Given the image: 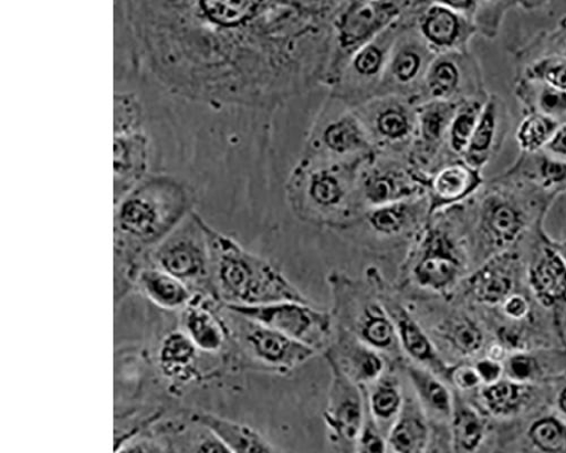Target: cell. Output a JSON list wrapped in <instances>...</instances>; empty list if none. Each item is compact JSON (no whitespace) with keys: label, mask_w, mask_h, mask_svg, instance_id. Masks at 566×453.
Instances as JSON below:
<instances>
[{"label":"cell","mask_w":566,"mask_h":453,"mask_svg":"<svg viewBox=\"0 0 566 453\" xmlns=\"http://www.w3.org/2000/svg\"><path fill=\"white\" fill-rule=\"evenodd\" d=\"M558 404L560 408V411L566 414V388L560 392L558 397Z\"/></svg>","instance_id":"680465c9"},{"label":"cell","mask_w":566,"mask_h":453,"mask_svg":"<svg viewBox=\"0 0 566 453\" xmlns=\"http://www.w3.org/2000/svg\"><path fill=\"white\" fill-rule=\"evenodd\" d=\"M517 254L512 250L492 256L467 280L468 288L479 302L497 304L510 297Z\"/></svg>","instance_id":"f546056e"},{"label":"cell","mask_w":566,"mask_h":453,"mask_svg":"<svg viewBox=\"0 0 566 453\" xmlns=\"http://www.w3.org/2000/svg\"><path fill=\"white\" fill-rule=\"evenodd\" d=\"M197 207L195 191L181 178L149 175L115 206L117 254L153 250Z\"/></svg>","instance_id":"3957f363"},{"label":"cell","mask_w":566,"mask_h":453,"mask_svg":"<svg viewBox=\"0 0 566 453\" xmlns=\"http://www.w3.org/2000/svg\"><path fill=\"white\" fill-rule=\"evenodd\" d=\"M327 366L366 389L387 373V358L346 329L336 326L335 337L323 351Z\"/></svg>","instance_id":"cb8c5ba5"},{"label":"cell","mask_w":566,"mask_h":453,"mask_svg":"<svg viewBox=\"0 0 566 453\" xmlns=\"http://www.w3.org/2000/svg\"><path fill=\"white\" fill-rule=\"evenodd\" d=\"M139 283L147 297L164 309L186 307L195 298L190 287L155 266L140 272Z\"/></svg>","instance_id":"74e56055"},{"label":"cell","mask_w":566,"mask_h":453,"mask_svg":"<svg viewBox=\"0 0 566 453\" xmlns=\"http://www.w3.org/2000/svg\"><path fill=\"white\" fill-rule=\"evenodd\" d=\"M446 341L462 356L476 354L483 345L481 329L464 316H454L438 328Z\"/></svg>","instance_id":"7bdbcfd3"},{"label":"cell","mask_w":566,"mask_h":453,"mask_svg":"<svg viewBox=\"0 0 566 453\" xmlns=\"http://www.w3.org/2000/svg\"><path fill=\"white\" fill-rule=\"evenodd\" d=\"M485 181L483 171L462 159L443 164L429 176L430 217L465 203L485 186Z\"/></svg>","instance_id":"484cf974"},{"label":"cell","mask_w":566,"mask_h":453,"mask_svg":"<svg viewBox=\"0 0 566 453\" xmlns=\"http://www.w3.org/2000/svg\"><path fill=\"white\" fill-rule=\"evenodd\" d=\"M405 15L353 56L337 84L328 89V98L356 108L376 97Z\"/></svg>","instance_id":"2e32d148"},{"label":"cell","mask_w":566,"mask_h":453,"mask_svg":"<svg viewBox=\"0 0 566 453\" xmlns=\"http://www.w3.org/2000/svg\"><path fill=\"white\" fill-rule=\"evenodd\" d=\"M505 314L514 320H522L530 313L528 302L518 295L507 297L503 302Z\"/></svg>","instance_id":"816d5d0a"},{"label":"cell","mask_w":566,"mask_h":453,"mask_svg":"<svg viewBox=\"0 0 566 453\" xmlns=\"http://www.w3.org/2000/svg\"><path fill=\"white\" fill-rule=\"evenodd\" d=\"M447 381L460 391L474 390L482 384L476 368L470 366L450 367Z\"/></svg>","instance_id":"c3c4849f"},{"label":"cell","mask_w":566,"mask_h":453,"mask_svg":"<svg viewBox=\"0 0 566 453\" xmlns=\"http://www.w3.org/2000/svg\"><path fill=\"white\" fill-rule=\"evenodd\" d=\"M411 0L342 2L334 20L333 51L323 86L333 88L353 56L399 21Z\"/></svg>","instance_id":"ba28073f"},{"label":"cell","mask_w":566,"mask_h":453,"mask_svg":"<svg viewBox=\"0 0 566 453\" xmlns=\"http://www.w3.org/2000/svg\"><path fill=\"white\" fill-rule=\"evenodd\" d=\"M531 282L548 305L566 301V263L544 232L531 270Z\"/></svg>","instance_id":"4dcf8cb0"},{"label":"cell","mask_w":566,"mask_h":453,"mask_svg":"<svg viewBox=\"0 0 566 453\" xmlns=\"http://www.w3.org/2000/svg\"><path fill=\"white\" fill-rule=\"evenodd\" d=\"M207 431L208 434L199 442L196 453H232L217 435Z\"/></svg>","instance_id":"db71d44e"},{"label":"cell","mask_w":566,"mask_h":453,"mask_svg":"<svg viewBox=\"0 0 566 453\" xmlns=\"http://www.w3.org/2000/svg\"><path fill=\"white\" fill-rule=\"evenodd\" d=\"M474 251L465 203L431 215L405 254L401 276L408 285L449 294L463 276Z\"/></svg>","instance_id":"5b68a950"},{"label":"cell","mask_w":566,"mask_h":453,"mask_svg":"<svg viewBox=\"0 0 566 453\" xmlns=\"http://www.w3.org/2000/svg\"><path fill=\"white\" fill-rule=\"evenodd\" d=\"M429 218L430 202L422 197L365 210L338 234L374 253L407 252Z\"/></svg>","instance_id":"9c48e42d"},{"label":"cell","mask_w":566,"mask_h":453,"mask_svg":"<svg viewBox=\"0 0 566 453\" xmlns=\"http://www.w3.org/2000/svg\"><path fill=\"white\" fill-rule=\"evenodd\" d=\"M460 104L429 102L417 105L416 138L408 161L419 172L429 177L448 162L449 129Z\"/></svg>","instance_id":"44dd1931"},{"label":"cell","mask_w":566,"mask_h":453,"mask_svg":"<svg viewBox=\"0 0 566 453\" xmlns=\"http://www.w3.org/2000/svg\"><path fill=\"white\" fill-rule=\"evenodd\" d=\"M514 78L547 84L566 93V41L554 29L517 49Z\"/></svg>","instance_id":"603a6c76"},{"label":"cell","mask_w":566,"mask_h":453,"mask_svg":"<svg viewBox=\"0 0 566 453\" xmlns=\"http://www.w3.org/2000/svg\"><path fill=\"white\" fill-rule=\"evenodd\" d=\"M518 9V2H486V0H478L473 14V22L478 30V34L494 40L499 35L506 15Z\"/></svg>","instance_id":"ee69618b"},{"label":"cell","mask_w":566,"mask_h":453,"mask_svg":"<svg viewBox=\"0 0 566 453\" xmlns=\"http://www.w3.org/2000/svg\"><path fill=\"white\" fill-rule=\"evenodd\" d=\"M375 154L353 108L328 98L315 118L302 158L354 160Z\"/></svg>","instance_id":"8fae6325"},{"label":"cell","mask_w":566,"mask_h":453,"mask_svg":"<svg viewBox=\"0 0 566 453\" xmlns=\"http://www.w3.org/2000/svg\"><path fill=\"white\" fill-rule=\"evenodd\" d=\"M421 2H412L394 44L386 73L375 98L400 97L415 102L421 95L424 77L436 59L416 28Z\"/></svg>","instance_id":"5bb4252c"},{"label":"cell","mask_w":566,"mask_h":453,"mask_svg":"<svg viewBox=\"0 0 566 453\" xmlns=\"http://www.w3.org/2000/svg\"><path fill=\"white\" fill-rule=\"evenodd\" d=\"M327 367L332 380L323 413L324 423L329 438L343 453H355L366 418L365 393L336 368Z\"/></svg>","instance_id":"ac0fdd59"},{"label":"cell","mask_w":566,"mask_h":453,"mask_svg":"<svg viewBox=\"0 0 566 453\" xmlns=\"http://www.w3.org/2000/svg\"><path fill=\"white\" fill-rule=\"evenodd\" d=\"M452 436L458 450L465 453L475 452L485 434V425L473 408L454 396L451 415Z\"/></svg>","instance_id":"ab89813d"},{"label":"cell","mask_w":566,"mask_h":453,"mask_svg":"<svg viewBox=\"0 0 566 453\" xmlns=\"http://www.w3.org/2000/svg\"><path fill=\"white\" fill-rule=\"evenodd\" d=\"M115 72L218 108L273 113L304 93L295 43L265 2H115Z\"/></svg>","instance_id":"6da1fadb"},{"label":"cell","mask_w":566,"mask_h":453,"mask_svg":"<svg viewBox=\"0 0 566 453\" xmlns=\"http://www.w3.org/2000/svg\"><path fill=\"white\" fill-rule=\"evenodd\" d=\"M364 393L368 414L388 434L406 400L400 381L387 371L381 379L366 388Z\"/></svg>","instance_id":"d590c367"},{"label":"cell","mask_w":566,"mask_h":453,"mask_svg":"<svg viewBox=\"0 0 566 453\" xmlns=\"http://www.w3.org/2000/svg\"><path fill=\"white\" fill-rule=\"evenodd\" d=\"M238 316L241 320L239 335L243 347L252 360L269 373L290 375L317 352L273 329Z\"/></svg>","instance_id":"ffe728a7"},{"label":"cell","mask_w":566,"mask_h":453,"mask_svg":"<svg viewBox=\"0 0 566 453\" xmlns=\"http://www.w3.org/2000/svg\"><path fill=\"white\" fill-rule=\"evenodd\" d=\"M489 94L483 66L469 50L436 56L424 77L418 105L429 102L459 104Z\"/></svg>","instance_id":"e0dca14e"},{"label":"cell","mask_w":566,"mask_h":453,"mask_svg":"<svg viewBox=\"0 0 566 453\" xmlns=\"http://www.w3.org/2000/svg\"><path fill=\"white\" fill-rule=\"evenodd\" d=\"M193 421L217 435L232 453H280L259 431L210 413H198Z\"/></svg>","instance_id":"1f68e13d"},{"label":"cell","mask_w":566,"mask_h":453,"mask_svg":"<svg viewBox=\"0 0 566 453\" xmlns=\"http://www.w3.org/2000/svg\"><path fill=\"white\" fill-rule=\"evenodd\" d=\"M507 371L514 382L527 381L534 373L533 360L526 356H515L510 359Z\"/></svg>","instance_id":"681fc988"},{"label":"cell","mask_w":566,"mask_h":453,"mask_svg":"<svg viewBox=\"0 0 566 453\" xmlns=\"http://www.w3.org/2000/svg\"><path fill=\"white\" fill-rule=\"evenodd\" d=\"M226 309L275 330L315 351H323L335 337L336 324L332 312L312 303L285 301L266 305H224Z\"/></svg>","instance_id":"30bf717a"},{"label":"cell","mask_w":566,"mask_h":453,"mask_svg":"<svg viewBox=\"0 0 566 453\" xmlns=\"http://www.w3.org/2000/svg\"><path fill=\"white\" fill-rule=\"evenodd\" d=\"M488 97L469 99L459 105L448 135V162L463 158L469 143L473 138Z\"/></svg>","instance_id":"f35d334b"},{"label":"cell","mask_w":566,"mask_h":453,"mask_svg":"<svg viewBox=\"0 0 566 453\" xmlns=\"http://www.w3.org/2000/svg\"><path fill=\"white\" fill-rule=\"evenodd\" d=\"M514 96L523 114H539L566 122V93L547 84L525 78H514Z\"/></svg>","instance_id":"8d00e7d4"},{"label":"cell","mask_w":566,"mask_h":453,"mask_svg":"<svg viewBox=\"0 0 566 453\" xmlns=\"http://www.w3.org/2000/svg\"><path fill=\"white\" fill-rule=\"evenodd\" d=\"M205 229L211 254V282L224 305L312 303L277 265L250 252L206 219Z\"/></svg>","instance_id":"8992f818"},{"label":"cell","mask_w":566,"mask_h":453,"mask_svg":"<svg viewBox=\"0 0 566 453\" xmlns=\"http://www.w3.org/2000/svg\"><path fill=\"white\" fill-rule=\"evenodd\" d=\"M555 30L566 41V14L560 18Z\"/></svg>","instance_id":"11a10c76"},{"label":"cell","mask_w":566,"mask_h":453,"mask_svg":"<svg viewBox=\"0 0 566 453\" xmlns=\"http://www.w3.org/2000/svg\"><path fill=\"white\" fill-rule=\"evenodd\" d=\"M560 123L539 114H523L515 129V141L523 154L544 151Z\"/></svg>","instance_id":"60d3db41"},{"label":"cell","mask_w":566,"mask_h":453,"mask_svg":"<svg viewBox=\"0 0 566 453\" xmlns=\"http://www.w3.org/2000/svg\"><path fill=\"white\" fill-rule=\"evenodd\" d=\"M553 243H554L555 249L558 251V253L560 254V256L563 257V260L566 263V241L560 242V243H557V242H553Z\"/></svg>","instance_id":"6f0895ef"},{"label":"cell","mask_w":566,"mask_h":453,"mask_svg":"<svg viewBox=\"0 0 566 453\" xmlns=\"http://www.w3.org/2000/svg\"><path fill=\"white\" fill-rule=\"evenodd\" d=\"M114 202L119 203L153 173V143L145 129L115 135Z\"/></svg>","instance_id":"d4e9b609"},{"label":"cell","mask_w":566,"mask_h":453,"mask_svg":"<svg viewBox=\"0 0 566 453\" xmlns=\"http://www.w3.org/2000/svg\"><path fill=\"white\" fill-rule=\"evenodd\" d=\"M534 443L546 452H557L565 444L563 428L553 419H544L535 423L531 430Z\"/></svg>","instance_id":"bcb514c9"},{"label":"cell","mask_w":566,"mask_h":453,"mask_svg":"<svg viewBox=\"0 0 566 453\" xmlns=\"http://www.w3.org/2000/svg\"><path fill=\"white\" fill-rule=\"evenodd\" d=\"M388 453H428L431 429L415 398L406 397L402 411L387 434Z\"/></svg>","instance_id":"f1b7e54d"},{"label":"cell","mask_w":566,"mask_h":453,"mask_svg":"<svg viewBox=\"0 0 566 453\" xmlns=\"http://www.w3.org/2000/svg\"><path fill=\"white\" fill-rule=\"evenodd\" d=\"M116 453H147V451L138 446H125L120 450H117Z\"/></svg>","instance_id":"9f6ffc18"},{"label":"cell","mask_w":566,"mask_h":453,"mask_svg":"<svg viewBox=\"0 0 566 453\" xmlns=\"http://www.w3.org/2000/svg\"><path fill=\"white\" fill-rule=\"evenodd\" d=\"M429 177L407 159L371 155L361 166L357 199L361 212L398 202L428 197Z\"/></svg>","instance_id":"4fadbf2b"},{"label":"cell","mask_w":566,"mask_h":453,"mask_svg":"<svg viewBox=\"0 0 566 453\" xmlns=\"http://www.w3.org/2000/svg\"><path fill=\"white\" fill-rule=\"evenodd\" d=\"M510 128L507 104L499 95L490 94L462 160L483 171L501 152Z\"/></svg>","instance_id":"4316f807"},{"label":"cell","mask_w":566,"mask_h":453,"mask_svg":"<svg viewBox=\"0 0 566 453\" xmlns=\"http://www.w3.org/2000/svg\"><path fill=\"white\" fill-rule=\"evenodd\" d=\"M185 308L184 333L200 351L219 352L228 339V329L223 323L203 302L196 301V297Z\"/></svg>","instance_id":"836d02e7"},{"label":"cell","mask_w":566,"mask_h":453,"mask_svg":"<svg viewBox=\"0 0 566 453\" xmlns=\"http://www.w3.org/2000/svg\"><path fill=\"white\" fill-rule=\"evenodd\" d=\"M502 173L523 181L554 200L566 193V161L545 151L518 154L515 161Z\"/></svg>","instance_id":"83f0119b"},{"label":"cell","mask_w":566,"mask_h":453,"mask_svg":"<svg viewBox=\"0 0 566 453\" xmlns=\"http://www.w3.org/2000/svg\"><path fill=\"white\" fill-rule=\"evenodd\" d=\"M198 351L184 331L168 334L158 352L163 375L171 381L190 382L197 376Z\"/></svg>","instance_id":"e575fe53"},{"label":"cell","mask_w":566,"mask_h":453,"mask_svg":"<svg viewBox=\"0 0 566 453\" xmlns=\"http://www.w3.org/2000/svg\"><path fill=\"white\" fill-rule=\"evenodd\" d=\"M368 278L375 285L391 316L402 354L409 357L413 365L428 369L447 380L450 367H447L437 346L415 315L386 288L385 281L377 274L375 267L368 271Z\"/></svg>","instance_id":"d6986e66"},{"label":"cell","mask_w":566,"mask_h":453,"mask_svg":"<svg viewBox=\"0 0 566 453\" xmlns=\"http://www.w3.org/2000/svg\"><path fill=\"white\" fill-rule=\"evenodd\" d=\"M544 151L566 161V122L559 124Z\"/></svg>","instance_id":"f5cc1de1"},{"label":"cell","mask_w":566,"mask_h":453,"mask_svg":"<svg viewBox=\"0 0 566 453\" xmlns=\"http://www.w3.org/2000/svg\"><path fill=\"white\" fill-rule=\"evenodd\" d=\"M517 383L500 380L494 384L486 386L483 390V399L493 412H510L521 402L525 394V389Z\"/></svg>","instance_id":"f6af8a7d"},{"label":"cell","mask_w":566,"mask_h":453,"mask_svg":"<svg viewBox=\"0 0 566 453\" xmlns=\"http://www.w3.org/2000/svg\"><path fill=\"white\" fill-rule=\"evenodd\" d=\"M555 200L500 173L465 202L475 255L510 251L543 224Z\"/></svg>","instance_id":"7a4b0ae2"},{"label":"cell","mask_w":566,"mask_h":453,"mask_svg":"<svg viewBox=\"0 0 566 453\" xmlns=\"http://www.w3.org/2000/svg\"><path fill=\"white\" fill-rule=\"evenodd\" d=\"M369 282L367 285L355 281L340 271L328 275L335 324L386 358L399 360L403 354L394 322L375 285L370 280Z\"/></svg>","instance_id":"52a82bcc"},{"label":"cell","mask_w":566,"mask_h":453,"mask_svg":"<svg viewBox=\"0 0 566 453\" xmlns=\"http://www.w3.org/2000/svg\"><path fill=\"white\" fill-rule=\"evenodd\" d=\"M114 130L124 134L146 128L144 99L132 88H115Z\"/></svg>","instance_id":"b9f144b4"},{"label":"cell","mask_w":566,"mask_h":453,"mask_svg":"<svg viewBox=\"0 0 566 453\" xmlns=\"http://www.w3.org/2000/svg\"><path fill=\"white\" fill-rule=\"evenodd\" d=\"M377 155L408 160L417 130V104L400 97H379L353 108Z\"/></svg>","instance_id":"9a60e30c"},{"label":"cell","mask_w":566,"mask_h":453,"mask_svg":"<svg viewBox=\"0 0 566 453\" xmlns=\"http://www.w3.org/2000/svg\"><path fill=\"white\" fill-rule=\"evenodd\" d=\"M475 368L482 380V383L485 386L494 384L501 380L503 367L500 365V361L486 358L480 360Z\"/></svg>","instance_id":"f907efd6"},{"label":"cell","mask_w":566,"mask_h":453,"mask_svg":"<svg viewBox=\"0 0 566 453\" xmlns=\"http://www.w3.org/2000/svg\"><path fill=\"white\" fill-rule=\"evenodd\" d=\"M416 28L436 56L464 52L478 30L468 17L444 2H421L416 17Z\"/></svg>","instance_id":"7402d4cb"},{"label":"cell","mask_w":566,"mask_h":453,"mask_svg":"<svg viewBox=\"0 0 566 453\" xmlns=\"http://www.w3.org/2000/svg\"><path fill=\"white\" fill-rule=\"evenodd\" d=\"M150 259L155 267L188 287L201 286L211 281V254L205 218L197 210L188 214L150 250Z\"/></svg>","instance_id":"7c38bea8"},{"label":"cell","mask_w":566,"mask_h":453,"mask_svg":"<svg viewBox=\"0 0 566 453\" xmlns=\"http://www.w3.org/2000/svg\"><path fill=\"white\" fill-rule=\"evenodd\" d=\"M355 453H388L387 434L377 425L367 412Z\"/></svg>","instance_id":"7dc6e473"},{"label":"cell","mask_w":566,"mask_h":453,"mask_svg":"<svg viewBox=\"0 0 566 453\" xmlns=\"http://www.w3.org/2000/svg\"><path fill=\"white\" fill-rule=\"evenodd\" d=\"M405 371L413 396L423 412L438 419H451L454 396L442 379L432 371L413 365V362H408Z\"/></svg>","instance_id":"d6a6232c"},{"label":"cell","mask_w":566,"mask_h":453,"mask_svg":"<svg viewBox=\"0 0 566 453\" xmlns=\"http://www.w3.org/2000/svg\"><path fill=\"white\" fill-rule=\"evenodd\" d=\"M370 156L354 160L301 157L285 188L286 201L293 214L319 229L336 233L345 229L361 213L357 180L363 164Z\"/></svg>","instance_id":"277c9868"}]
</instances>
